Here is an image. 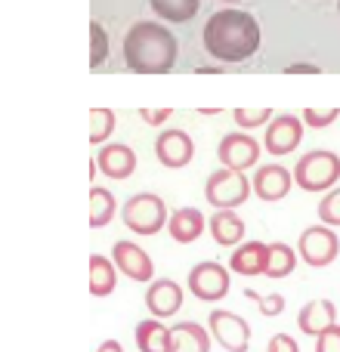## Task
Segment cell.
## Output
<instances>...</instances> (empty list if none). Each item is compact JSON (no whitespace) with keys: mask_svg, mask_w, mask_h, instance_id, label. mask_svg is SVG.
Masks as SVG:
<instances>
[{"mask_svg":"<svg viewBox=\"0 0 340 352\" xmlns=\"http://www.w3.org/2000/svg\"><path fill=\"white\" fill-rule=\"evenodd\" d=\"M207 331L226 352H248L251 346V324L229 309H213L207 316Z\"/></svg>","mask_w":340,"mask_h":352,"instance_id":"cell-7","label":"cell"},{"mask_svg":"<svg viewBox=\"0 0 340 352\" xmlns=\"http://www.w3.org/2000/svg\"><path fill=\"white\" fill-rule=\"evenodd\" d=\"M149 3L164 22H189L198 12L201 0H149Z\"/></svg>","mask_w":340,"mask_h":352,"instance_id":"cell-25","label":"cell"},{"mask_svg":"<svg viewBox=\"0 0 340 352\" xmlns=\"http://www.w3.org/2000/svg\"><path fill=\"white\" fill-rule=\"evenodd\" d=\"M232 118H235V124L242 130H251V127H260L263 121H269V118H273V111H269V109H235V111H232Z\"/></svg>","mask_w":340,"mask_h":352,"instance_id":"cell-30","label":"cell"},{"mask_svg":"<svg viewBox=\"0 0 340 352\" xmlns=\"http://www.w3.org/2000/svg\"><path fill=\"white\" fill-rule=\"evenodd\" d=\"M229 3H232V0H229Z\"/></svg>","mask_w":340,"mask_h":352,"instance_id":"cell-37","label":"cell"},{"mask_svg":"<svg viewBox=\"0 0 340 352\" xmlns=\"http://www.w3.org/2000/svg\"><path fill=\"white\" fill-rule=\"evenodd\" d=\"M294 186V176L288 167L281 164H266L260 167V170L254 173V182H251V188H254L257 198H263L266 204H273V201H281L288 192H291Z\"/></svg>","mask_w":340,"mask_h":352,"instance_id":"cell-14","label":"cell"},{"mask_svg":"<svg viewBox=\"0 0 340 352\" xmlns=\"http://www.w3.org/2000/svg\"><path fill=\"white\" fill-rule=\"evenodd\" d=\"M167 352H211V331L198 322H176L167 337Z\"/></svg>","mask_w":340,"mask_h":352,"instance_id":"cell-16","label":"cell"},{"mask_svg":"<svg viewBox=\"0 0 340 352\" xmlns=\"http://www.w3.org/2000/svg\"><path fill=\"white\" fill-rule=\"evenodd\" d=\"M260 47V25L244 10H220L204 25V50L220 62H244Z\"/></svg>","mask_w":340,"mask_h":352,"instance_id":"cell-1","label":"cell"},{"mask_svg":"<svg viewBox=\"0 0 340 352\" xmlns=\"http://www.w3.org/2000/svg\"><path fill=\"white\" fill-rule=\"evenodd\" d=\"M285 72H288V74H319L322 68H319V65H310V62H291Z\"/></svg>","mask_w":340,"mask_h":352,"instance_id":"cell-35","label":"cell"},{"mask_svg":"<svg viewBox=\"0 0 340 352\" xmlns=\"http://www.w3.org/2000/svg\"><path fill=\"white\" fill-rule=\"evenodd\" d=\"M260 152H263L260 142H257L254 136L242 133V130L226 133L223 140H220V146H217L220 164L229 167V170H238V173H244L248 167H254L257 161H260Z\"/></svg>","mask_w":340,"mask_h":352,"instance_id":"cell-9","label":"cell"},{"mask_svg":"<svg viewBox=\"0 0 340 352\" xmlns=\"http://www.w3.org/2000/svg\"><path fill=\"white\" fill-rule=\"evenodd\" d=\"M207 219L201 217L198 207H180L176 213H170L167 217V232L170 238H173L176 244H192L201 238V232H204Z\"/></svg>","mask_w":340,"mask_h":352,"instance_id":"cell-18","label":"cell"},{"mask_svg":"<svg viewBox=\"0 0 340 352\" xmlns=\"http://www.w3.org/2000/svg\"><path fill=\"white\" fill-rule=\"evenodd\" d=\"M337 6H340V3H337Z\"/></svg>","mask_w":340,"mask_h":352,"instance_id":"cell-38","label":"cell"},{"mask_svg":"<svg viewBox=\"0 0 340 352\" xmlns=\"http://www.w3.org/2000/svg\"><path fill=\"white\" fill-rule=\"evenodd\" d=\"M134 337H136V349L140 352H167L170 328L161 318H146V322L136 324Z\"/></svg>","mask_w":340,"mask_h":352,"instance_id":"cell-22","label":"cell"},{"mask_svg":"<svg viewBox=\"0 0 340 352\" xmlns=\"http://www.w3.org/2000/svg\"><path fill=\"white\" fill-rule=\"evenodd\" d=\"M115 210H118V201L109 188L103 186H93L90 188V229H103L115 219Z\"/></svg>","mask_w":340,"mask_h":352,"instance_id":"cell-24","label":"cell"},{"mask_svg":"<svg viewBox=\"0 0 340 352\" xmlns=\"http://www.w3.org/2000/svg\"><path fill=\"white\" fill-rule=\"evenodd\" d=\"M294 266H297V254H294L291 244L273 241L266 248V269H263V275H269V278H288L294 272Z\"/></svg>","mask_w":340,"mask_h":352,"instance_id":"cell-23","label":"cell"},{"mask_svg":"<svg viewBox=\"0 0 340 352\" xmlns=\"http://www.w3.org/2000/svg\"><path fill=\"white\" fill-rule=\"evenodd\" d=\"M207 229L220 248H238L244 241V219L235 210H217L207 219Z\"/></svg>","mask_w":340,"mask_h":352,"instance_id":"cell-20","label":"cell"},{"mask_svg":"<svg viewBox=\"0 0 340 352\" xmlns=\"http://www.w3.org/2000/svg\"><path fill=\"white\" fill-rule=\"evenodd\" d=\"M109 59V34L99 22H90V68L96 72Z\"/></svg>","mask_w":340,"mask_h":352,"instance_id":"cell-27","label":"cell"},{"mask_svg":"<svg viewBox=\"0 0 340 352\" xmlns=\"http://www.w3.org/2000/svg\"><path fill=\"white\" fill-rule=\"evenodd\" d=\"M319 223L331 226V229L340 226V186L328 188V195L319 201Z\"/></svg>","mask_w":340,"mask_h":352,"instance_id":"cell-28","label":"cell"},{"mask_svg":"<svg viewBox=\"0 0 340 352\" xmlns=\"http://www.w3.org/2000/svg\"><path fill=\"white\" fill-rule=\"evenodd\" d=\"M244 297L254 300V303L260 306L263 316H269V318H275V316L285 312V297H281V294H269V297H263V294H257V291H244Z\"/></svg>","mask_w":340,"mask_h":352,"instance_id":"cell-29","label":"cell"},{"mask_svg":"<svg viewBox=\"0 0 340 352\" xmlns=\"http://www.w3.org/2000/svg\"><path fill=\"white\" fill-rule=\"evenodd\" d=\"M118 285V269L109 256L93 254L90 256V294L93 297H109Z\"/></svg>","mask_w":340,"mask_h":352,"instance_id":"cell-21","label":"cell"},{"mask_svg":"<svg viewBox=\"0 0 340 352\" xmlns=\"http://www.w3.org/2000/svg\"><path fill=\"white\" fill-rule=\"evenodd\" d=\"M251 182L244 173L238 170H229V167H220V170H213L207 176L204 182V198L211 207H217V210H235V207H242L244 201L251 198Z\"/></svg>","mask_w":340,"mask_h":352,"instance_id":"cell-5","label":"cell"},{"mask_svg":"<svg viewBox=\"0 0 340 352\" xmlns=\"http://www.w3.org/2000/svg\"><path fill=\"white\" fill-rule=\"evenodd\" d=\"M266 352H300V346L291 334H275V337H269Z\"/></svg>","mask_w":340,"mask_h":352,"instance_id":"cell-33","label":"cell"},{"mask_svg":"<svg viewBox=\"0 0 340 352\" xmlns=\"http://www.w3.org/2000/svg\"><path fill=\"white\" fill-rule=\"evenodd\" d=\"M266 248L269 244H263V241L238 244V248L232 250V256H229V269L232 272H238V275H244V278L263 275V269H266Z\"/></svg>","mask_w":340,"mask_h":352,"instance_id":"cell-19","label":"cell"},{"mask_svg":"<svg viewBox=\"0 0 340 352\" xmlns=\"http://www.w3.org/2000/svg\"><path fill=\"white\" fill-rule=\"evenodd\" d=\"M115 130V111L111 109H93L90 111V146H103Z\"/></svg>","mask_w":340,"mask_h":352,"instance_id":"cell-26","label":"cell"},{"mask_svg":"<svg viewBox=\"0 0 340 352\" xmlns=\"http://www.w3.org/2000/svg\"><path fill=\"white\" fill-rule=\"evenodd\" d=\"M124 62L136 74H164L176 65V37L161 22H136L124 37Z\"/></svg>","mask_w":340,"mask_h":352,"instance_id":"cell-2","label":"cell"},{"mask_svg":"<svg viewBox=\"0 0 340 352\" xmlns=\"http://www.w3.org/2000/svg\"><path fill=\"white\" fill-rule=\"evenodd\" d=\"M111 263L115 269H121V275H127L130 281H155V263L140 244L134 241H115L111 248Z\"/></svg>","mask_w":340,"mask_h":352,"instance_id":"cell-10","label":"cell"},{"mask_svg":"<svg viewBox=\"0 0 340 352\" xmlns=\"http://www.w3.org/2000/svg\"><path fill=\"white\" fill-rule=\"evenodd\" d=\"M155 155H158V161L167 170H182V167H189L195 158V142L186 130L170 127L155 140Z\"/></svg>","mask_w":340,"mask_h":352,"instance_id":"cell-11","label":"cell"},{"mask_svg":"<svg viewBox=\"0 0 340 352\" xmlns=\"http://www.w3.org/2000/svg\"><path fill=\"white\" fill-rule=\"evenodd\" d=\"M294 186H300L304 192H328L337 186L340 179V158L328 148H316L306 152L294 167Z\"/></svg>","mask_w":340,"mask_h":352,"instance_id":"cell-3","label":"cell"},{"mask_svg":"<svg viewBox=\"0 0 340 352\" xmlns=\"http://www.w3.org/2000/svg\"><path fill=\"white\" fill-rule=\"evenodd\" d=\"M146 309L152 312V318H170L182 309V287L170 278H155L149 281L146 291Z\"/></svg>","mask_w":340,"mask_h":352,"instance_id":"cell-13","label":"cell"},{"mask_svg":"<svg viewBox=\"0 0 340 352\" xmlns=\"http://www.w3.org/2000/svg\"><path fill=\"white\" fill-rule=\"evenodd\" d=\"M96 164L109 179H127L136 170V152L124 142H109V146L99 148Z\"/></svg>","mask_w":340,"mask_h":352,"instance_id":"cell-15","label":"cell"},{"mask_svg":"<svg viewBox=\"0 0 340 352\" xmlns=\"http://www.w3.org/2000/svg\"><path fill=\"white\" fill-rule=\"evenodd\" d=\"M140 118L146 124H152V127H158L170 118V109H140Z\"/></svg>","mask_w":340,"mask_h":352,"instance_id":"cell-34","label":"cell"},{"mask_svg":"<svg viewBox=\"0 0 340 352\" xmlns=\"http://www.w3.org/2000/svg\"><path fill=\"white\" fill-rule=\"evenodd\" d=\"M337 118H340V109H322V111H319V109H304V111H300V121H304V124H310V127H328V124L331 121H337Z\"/></svg>","mask_w":340,"mask_h":352,"instance_id":"cell-31","label":"cell"},{"mask_svg":"<svg viewBox=\"0 0 340 352\" xmlns=\"http://www.w3.org/2000/svg\"><path fill=\"white\" fill-rule=\"evenodd\" d=\"M337 254H340V238L331 226L319 223V226L304 229V235H300V241H297V256L306 266L325 269L337 260Z\"/></svg>","mask_w":340,"mask_h":352,"instance_id":"cell-6","label":"cell"},{"mask_svg":"<svg viewBox=\"0 0 340 352\" xmlns=\"http://www.w3.org/2000/svg\"><path fill=\"white\" fill-rule=\"evenodd\" d=\"M121 219L136 235H158L167 226V204L152 192L130 195L121 207Z\"/></svg>","mask_w":340,"mask_h":352,"instance_id":"cell-4","label":"cell"},{"mask_svg":"<svg viewBox=\"0 0 340 352\" xmlns=\"http://www.w3.org/2000/svg\"><path fill=\"white\" fill-rule=\"evenodd\" d=\"M304 140V121L297 115H279L269 121L266 136H263V148L269 155H291Z\"/></svg>","mask_w":340,"mask_h":352,"instance_id":"cell-12","label":"cell"},{"mask_svg":"<svg viewBox=\"0 0 340 352\" xmlns=\"http://www.w3.org/2000/svg\"><path fill=\"white\" fill-rule=\"evenodd\" d=\"M229 285H232L229 269L213 263V260H204V263L189 269V291H192L198 300H204V303L223 300L226 294H229Z\"/></svg>","mask_w":340,"mask_h":352,"instance_id":"cell-8","label":"cell"},{"mask_svg":"<svg viewBox=\"0 0 340 352\" xmlns=\"http://www.w3.org/2000/svg\"><path fill=\"white\" fill-rule=\"evenodd\" d=\"M331 324H337V306L331 300H310L297 316V328L306 337H319L322 331H328Z\"/></svg>","mask_w":340,"mask_h":352,"instance_id":"cell-17","label":"cell"},{"mask_svg":"<svg viewBox=\"0 0 340 352\" xmlns=\"http://www.w3.org/2000/svg\"><path fill=\"white\" fill-rule=\"evenodd\" d=\"M316 352H340V324H331L316 337Z\"/></svg>","mask_w":340,"mask_h":352,"instance_id":"cell-32","label":"cell"},{"mask_svg":"<svg viewBox=\"0 0 340 352\" xmlns=\"http://www.w3.org/2000/svg\"><path fill=\"white\" fill-rule=\"evenodd\" d=\"M96 352H124V346H121V343H118V340H105V343H103V346H99Z\"/></svg>","mask_w":340,"mask_h":352,"instance_id":"cell-36","label":"cell"}]
</instances>
